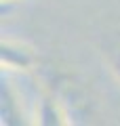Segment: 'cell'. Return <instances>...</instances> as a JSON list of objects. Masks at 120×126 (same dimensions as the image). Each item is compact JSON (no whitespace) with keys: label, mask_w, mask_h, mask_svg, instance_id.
<instances>
[{"label":"cell","mask_w":120,"mask_h":126,"mask_svg":"<svg viewBox=\"0 0 120 126\" xmlns=\"http://www.w3.org/2000/svg\"><path fill=\"white\" fill-rule=\"evenodd\" d=\"M0 65H2V72L27 74L36 69L38 55H36L34 46H30L27 42L4 38L0 44Z\"/></svg>","instance_id":"cell-1"},{"label":"cell","mask_w":120,"mask_h":126,"mask_svg":"<svg viewBox=\"0 0 120 126\" xmlns=\"http://www.w3.org/2000/svg\"><path fill=\"white\" fill-rule=\"evenodd\" d=\"M34 120L32 124L38 126H67L72 124V116L67 111L65 101L55 94V90H44L34 105Z\"/></svg>","instance_id":"cell-2"},{"label":"cell","mask_w":120,"mask_h":126,"mask_svg":"<svg viewBox=\"0 0 120 126\" xmlns=\"http://www.w3.org/2000/svg\"><path fill=\"white\" fill-rule=\"evenodd\" d=\"M23 105L19 101V94L9 82H2L0 88V124L2 126H21L25 124Z\"/></svg>","instance_id":"cell-3"},{"label":"cell","mask_w":120,"mask_h":126,"mask_svg":"<svg viewBox=\"0 0 120 126\" xmlns=\"http://www.w3.org/2000/svg\"><path fill=\"white\" fill-rule=\"evenodd\" d=\"M105 59H107V65H110L112 74H114V76L118 78V82H120V34L110 42V46H107V50H105Z\"/></svg>","instance_id":"cell-4"},{"label":"cell","mask_w":120,"mask_h":126,"mask_svg":"<svg viewBox=\"0 0 120 126\" xmlns=\"http://www.w3.org/2000/svg\"><path fill=\"white\" fill-rule=\"evenodd\" d=\"M13 2H21V0H2V6L4 4H13Z\"/></svg>","instance_id":"cell-5"}]
</instances>
